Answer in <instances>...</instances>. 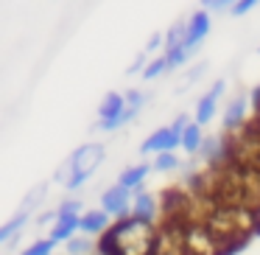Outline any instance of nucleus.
<instances>
[{
    "mask_svg": "<svg viewBox=\"0 0 260 255\" xmlns=\"http://www.w3.org/2000/svg\"><path fill=\"white\" fill-rule=\"evenodd\" d=\"M193 191L207 196L215 205H230L260 213V174L232 165L226 160L207 163L199 174H193Z\"/></svg>",
    "mask_w": 260,
    "mask_h": 255,
    "instance_id": "1",
    "label": "nucleus"
},
{
    "mask_svg": "<svg viewBox=\"0 0 260 255\" xmlns=\"http://www.w3.org/2000/svg\"><path fill=\"white\" fill-rule=\"evenodd\" d=\"M157 241V224L143 219H120L101 236V255H151Z\"/></svg>",
    "mask_w": 260,
    "mask_h": 255,
    "instance_id": "2",
    "label": "nucleus"
},
{
    "mask_svg": "<svg viewBox=\"0 0 260 255\" xmlns=\"http://www.w3.org/2000/svg\"><path fill=\"white\" fill-rule=\"evenodd\" d=\"M204 224L218 236V241L230 252H235L238 247H243L254 236H260V213H252V210H243V208H230V205H215Z\"/></svg>",
    "mask_w": 260,
    "mask_h": 255,
    "instance_id": "3",
    "label": "nucleus"
},
{
    "mask_svg": "<svg viewBox=\"0 0 260 255\" xmlns=\"http://www.w3.org/2000/svg\"><path fill=\"white\" fill-rule=\"evenodd\" d=\"M224 160L260 174V126L254 118H249L241 129L224 135Z\"/></svg>",
    "mask_w": 260,
    "mask_h": 255,
    "instance_id": "4",
    "label": "nucleus"
},
{
    "mask_svg": "<svg viewBox=\"0 0 260 255\" xmlns=\"http://www.w3.org/2000/svg\"><path fill=\"white\" fill-rule=\"evenodd\" d=\"M104 157H107V152H104L101 143H84V146H79L68 157L70 177H68V185L64 188H68V191H79V188L98 171V165L104 163Z\"/></svg>",
    "mask_w": 260,
    "mask_h": 255,
    "instance_id": "5",
    "label": "nucleus"
},
{
    "mask_svg": "<svg viewBox=\"0 0 260 255\" xmlns=\"http://www.w3.org/2000/svg\"><path fill=\"white\" fill-rule=\"evenodd\" d=\"M185 255H232L204 221L185 224Z\"/></svg>",
    "mask_w": 260,
    "mask_h": 255,
    "instance_id": "6",
    "label": "nucleus"
},
{
    "mask_svg": "<svg viewBox=\"0 0 260 255\" xmlns=\"http://www.w3.org/2000/svg\"><path fill=\"white\" fill-rule=\"evenodd\" d=\"M187 126V118L182 115V118H176L171 126H159L157 132H151V135L146 137V140L140 143V152L143 154H162V152H174L176 146H182V132H185Z\"/></svg>",
    "mask_w": 260,
    "mask_h": 255,
    "instance_id": "7",
    "label": "nucleus"
},
{
    "mask_svg": "<svg viewBox=\"0 0 260 255\" xmlns=\"http://www.w3.org/2000/svg\"><path fill=\"white\" fill-rule=\"evenodd\" d=\"M151 255H185V224L171 219L159 221Z\"/></svg>",
    "mask_w": 260,
    "mask_h": 255,
    "instance_id": "8",
    "label": "nucleus"
},
{
    "mask_svg": "<svg viewBox=\"0 0 260 255\" xmlns=\"http://www.w3.org/2000/svg\"><path fill=\"white\" fill-rule=\"evenodd\" d=\"M132 202H135V193H132L129 188L118 185V182L101 193V205H104L101 210H104V213H109V216H115L118 221L132 216Z\"/></svg>",
    "mask_w": 260,
    "mask_h": 255,
    "instance_id": "9",
    "label": "nucleus"
},
{
    "mask_svg": "<svg viewBox=\"0 0 260 255\" xmlns=\"http://www.w3.org/2000/svg\"><path fill=\"white\" fill-rule=\"evenodd\" d=\"M224 90H226V81L218 79L202 98H199V104H196V124L199 126H204V124H210V121H213L215 107H218V98H221V93H224Z\"/></svg>",
    "mask_w": 260,
    "mask_h": 255,
    "instance_id": "10",
    "label": "nucleus"
},
{
    "mask_svg": "<svg viewBox=\"0 0 260 255\" xmlns=\"http://www.w3.org/2000/svg\"><path fill=\"white\" fill-rule=\"evenodd\" d=\"M109 227H112V216L104 213V210H87L79 219V230L84 236H104Z\"/></svg>",
    "mask_w": 260,
    "mask_h": 255,
    "instance_id": "11",
    "label": "nucleus"
},
{
    "mask_svg": "<svg viewBox=\"0 0 260 255\" xmlns=\"http://www.w3.org/2000/svg\"><path fill=\"white\" fill-rule=\"evenodd\" d=\"M246 98L243 96H235L224 109V132H235L246 124Z\"/></svg>",
    "mask_w": 260,
    "mask_h": 255,
    "instance_id": "12",
    "label": "nucleus"
},
{
    "mask_svg": "<svg viewBox=\"0 0 260 255\" xmlns=\"http://www.w3.org/2000/svg\"><path fill=\"white\" fill-rule=\"evenodd\" d=\"M210 34V14L207 12H193V17L187 20V34H185V45L196 48L204 37Z\"/></svg>",
    "mask_w": 260,
    "mask_h": 255,
    "instance_id": "13",
    "label": "nucleus"
},
{
    "mask_svg": "<svg viewBox=\"0 0 260 255\" xmlns=\"http://www.w3.org/2000/svg\"><path fill=\"white\" fill-rule=\"evenodd\" d=\"M157 210H159V205H157V196H154V193H146V191L135 193V202H132V216H135V219L154 221Z\"/></svg>",
    "mask_w": 260,
    "mask_h": 255,
    "instance_id": "14",
    "label": "nucleus"
},
{
    "mask_svg": "<svg viewBox=\"0 0 260 255\" xmlns=\"http://www.w3.org/2000/svg\"><path fill=\"white\" fill-rule=\"evenodd\" d=\"M79 219H81V216H59V219L53 221L51 236H48V238H51V241H56V244L59 241L68 244L70 238L76 236V230H79Z\"/></svg>",
    "mask_w": 260,
    "mask_h": 255,
    "instance_id": "15",
    "label": "nucleus"
},
{
    "mask_svg": "<svg viewBox=\"0 0 260 255\" xmlns=\"http://www.w3.org/2000/svg\"><path fill=\"white\" fill-rule=\"evenodd\" d=\"M123 109H126V98L120 96V93H109V96L101 101V107H98V124L115 121Z\"/></svg>",
    "mask_w": 260,
    "mask_h": 255,
    "instance_id": "16",
    "label": "nucleus"
},
{
    "mask_svg": "<svg viewBox=\"0 0 260 255\" xmlns=\"http://www.w3.org/2000/svg\"><path fill=\"white\" fill-rule=\"evenodd\" d=\"M148 171H151V165H148V163L129 165V168H123V171H120V177H118V185H123V188H129V191H135V188H140L143 182H146Z\"/></svg>",
    "mask_w": 260,
    "mask_h": 255,
    "instance_id": "17",
    "label": "nucleus"
},
{
    "mask_svg": "<svg viewBox=\"0 0 260 255\" xmlns=\"http://www.w3.org/2000/svg\"><path fill=\"white\" fill-rule=\"evenodd\" d=\"M25 221H28V213H23V210H17V213H14L12 219L6 221V224H0V244L14 241V238H17V233L25 227Z\"/></svg>",
    "mask_w": 260,
    "mask_h": 255,
    "instance_id": "18",
    "label": "nucleus"
},
{
    "mask_svg": "<svg viewBox=\"0 0 260 255\" xmlns=\"http://www.w3.org/2000/svg\"><path fill=\"white\" fill-rule=\"evenodd\" d=\"M202 143H204L202 126H199L196 121H193V124H187L185 132H182V149H185V152H190V154H199Z\"/></svg>",
    "mask_w": 260,
    "mask_h": 255,
    "instance_id": "19",
    "label": "nucleus"
},
{
    "mask_svg": "<svg viewBox=\"0 0 260 255\" xmlns=\"http://www.w3.org/2000/svg\"><path fill=\"white\" fill-rule=\"evenodd\" d=\"M196 53V48H190V45H176V48H171V51H165V62H168V70H174V68H182V65L187 62V59Z\"/></svg>",
    "mask_w": 260,
    "mask_h": 255,
    "instance_id": "20",
    "label": "nucleus"
},
{
    "mask_svg": "<svg viewBox=\"0 0 260 255\" xmlns=\"http://www.w3.org/2000/svg\"><path fill=\"white\" fill-rule=\"evenodd\" d=\"M185 34H187V23H176V25H171L168 31L162 34V40H165V51H171V48H176V45H182L185 42Z\"/></svg>",
    "mask_w": 260,
    "mask_h": 255,
    "instance_id": "21",
    "label": "nucleus"
},
{
    "mask_svg": "<svg viewBox=\"0 0 260 255\" xmlns=\"http://www.w3.org/2000/svg\"><path fill=\"white\" fill-rule=\"evenodd\" d=\"M45 193H48V182H40L37 188H31L28 196L23 199V208H20V210H23V213H31V210H34L37 205H40L42 199H45Z\"/></svg>",
    "mask_w": 260,
    "mask_h": 255,
    "instance_id": "22",
    "label": "nucleus"
},
{
    "mask_svg": "<svg viewBox=\"0 0 260 255\" xmlns=\"http://www.w3.org/2000/svg\"><path fill=\"white\" fill-rule=\"evenodd\" d=\"M68 252H70V255H87V252H92L90 236H73V238L68 241Z\"/></svg>",
    "mask_w": 260,
    "mask_h": 255,
    "instance_id": "23",
    "label": "nucleus"
},
{
    "mask_svg": "<svg viewBox=\"0 0 260 255\" xmlns=\"http://www.w3.org/2000/svg\"><path fill=\"white\" fill-rule=\"evenodd\" d=\"M165 70H168V62H165V56H157L154 62L146 65V70H143L140 76H143L146 81H151V79H157V76H162Z\"/></svg>",
    "mask_w": 260,
    "mask_h": 255,
    "instance_id": "24",
    "label": "nucleus"
},
{
    "mask_svg": "<svg viewBox=\"0 0 260 255\" xmlns=\"http://www.w3.org/2000/svg\"><path fill=\"white\" fill-rule=\"evenodd\" d=\"M53 247H56V241H51V238H40V241H34L28 249H23L20 255H53Z\"/></svg>",
    "mask_w": 260,
    "mask_h": 255,
    "instance_id": "25",
    "label": "nucleus"
},
{
    "mask_svg": "<svg viewBox=\"0 0 260 255\" xmlns=\"http://www.w3.org/2000/svg\"><path fill=\"white\" fill-rule=\"evenodd\" d=\"M176 165H179V157H176L174 152H162V154H157V160H154L151 168H157V171H174Z\"/></svg>",
    "mask_w": 260,
    "mask_h": 255,
    "instance_id": "26",
    "label": "nucleus"
},
{
    "mask_svg": "<svg viewBox=\"0 0 260 255\" xmlns=\"http://www.w3.org/2000/svg\"><path fill=\"white\" fill-rule=\"evenodd\" d=\"M123 98H126V107L137 109V112H140V109H143V104L148 101V96H146V93H140V90H129Z\"/></svg>",
    "mask_w": 260,
    "mask_h": 255,
    "instance_id": "27",
    "label": "nucleus"
},
{
    "mask_svg": "<svg viewBox=\"0 0 260 255\" xmlns=\"http://www.w3.org/2000/svg\"><path fill=\"white\" fill-rule=\"evenodd\" d=\"M59 216H81V202H76V199H68V202H62L56 208Z\"/></svg>",
    "mask_w": 260,
    "mask_h": 255,
    "instance_id": "28",
    "label": "nucleus"
},
{
    "mask_svg": "<svg viewBox=\"0 0 260 255\" xmlns=\"http://www.w3.org/2000/svg\"><path fill=\"white\" fill-rule=\"evenodd\" d=\"M254 6H260V0H238V3L230 9V12L235 14V17H243V14H249Z\"/></svg>",
    "mask_w": 260,
    "mask_h": 255,
    "instance_id": "29",
    "label": "nucleus"
},
{
    "mask_svg": "<svg viewBox=\"0 0 260 255\" xmlns=\"http://www.w3.org/2000/svg\"><path fill=\"white\" fill-rule=\"evenodd\" d=\"M204 70H207V68H204V65H196V68H193L190 73H187L185 79H182V84H179V93L185 90L187 84H193V81H199V79H202V76H204Z\"/></svg>",
    "mask_w": 260,
    "mask_h": 255,
    "instance_id": "30",
    "label": "nucleus"
},
{
    "mask_svg": "<svg viewBox=\"0 0 260 255\" xmlns=\"http://www.w3.org/2000/svg\"><path fill=\"white\" fill-rule=\"evenodd\" d=\"M68 177H70V163L64 160V163L53 171V182H64V185H68Z\"/></svg>",
    "mask_w": 260,
    "mask_h": 255,
    "instance_id": "31",
    "label": "nucleus"
},
{
    "mask_svg": "<svg viewBox=\"0 0 260 255\" xmlns=\"http://www.w3.org/2000/svg\"><path fill=\"white\" fill-rule=\"evenodd\" d=\"M202 3H204L207 9H215V12H218V9H232L238 0H202Z\"/></svg>",
    "mask_w": 260,
    "mask_h": 255,
    "instance_id": "32",
    "label": "nucleus"
},
{
    "mask_svg": "<svg viewBox=\"0 0 260 255\" xmlns=\"http://www.w3.org/2000/svg\"><path fill=\"white\" fill-rule=\"evenodd\" d=\"M159 45H165V40H162V34H154L151 40L146 42V53H151V51H159Z\"/></svg>",
    "mask_w": 260,
    "mask_h": 255,
    "instance_id": "33",
    "label": "nucleus"
},
{
    "mask_svg": "<svg viewBox=\"0 0 260 255\" xmlns=\"http://www.w3.org/2000/svg\"><path fill=\"white\" fill-rule=\"evenodd\" d=\"M137 70H140V73H143V70H146V51H143L140 56H137L135 62H132V68L126 70V73H137Z\"/></svg>",
    "mask_w": 260,
    "mask_h": 255,
    "instance_id": "34",
    "label": "nucleus"
},
{
    "mask_svg": "<svg viewBox=\"0 0 260 255\" xmlns=\"http://www.w3.org/2000/svg\"><path fill=\"white\" fill-rule=\"evenodd\" d=\"M252 104H254V112H260V87L254 90V96H252Z\"/></svg>",
    "mask_w": 260,
    "mask_h": 255,
    "instance_id": "35",
    "label": "nucleus"
},
{
    "mask_svg": "<svg viewBox=\"0 0 260 255\" xmlns=\"http://www.w3.org/2000/svg\"><path fill=\"white\" fill-rule=\"evenodd\" d=\"M254 121H257V126H260V112H254Z\"/></svg>",
    "mask_w": 260,
    "mask_h": 255,
    "instance_id": "36",
    "label": "nucleus"
}]
</instances>
